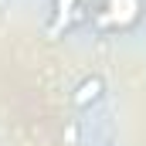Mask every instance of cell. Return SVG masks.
Segmentation results:
<instances>
[{
  "label": "cell",
  "mask_w": 146,
  "mask_h": 146,
  "mask_svg": "<svg viewBox=\"0 0 146 146\" xmlns=\"http://www.w3.org/2000/svg\"><path fill=\"white\" fill-rule=\"evenodd\" d=\"M102 92H106V82H102L99 75H88V78L75 88V95H72L75 109H88V106H95V102L102 99Z\"/></svg>",
  "instance_id": "1"
},
{
  "label": "cell",
  "mask_w": 146,
  "mask_h": 146,
  "mask_svg": "<svg viewBox=\"0 0 146 146\" xmlns=\"http://www.w3.org/2000/svg\"><path fill=\"white\" fill-rule=\"evenodd\" d=\"M75 10H82L78 0H54V17H68V14H75ZM75 21H82V14H75Z\"/></svg>",
  "instance_id": "2"
}]
</instances>
